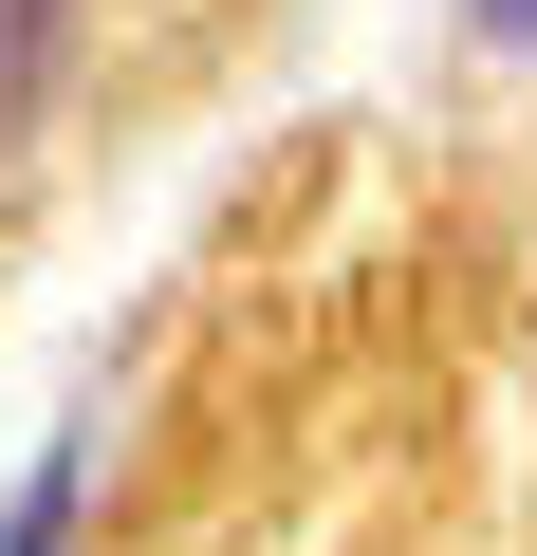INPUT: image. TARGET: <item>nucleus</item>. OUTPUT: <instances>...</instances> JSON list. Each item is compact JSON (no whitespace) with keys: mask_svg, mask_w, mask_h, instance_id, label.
<instances>
[{"mask_svg":"<svg viewBox=\"0 0 537 556\" xmlns=\"http://www.w3.org/2000/svg\"><path fill=\"white\" fill-rule=\"evenodd\" d=\"M75 519H93V445L56 427V445L20 464V501H0V556H75Z\"/></svg>","mask_w":537,"mask_h":556,"instance_id":"f257e3e1","label":"nucleus"},{"mask_svg":"<svg viewBox=\"0 0 537 556\" xmlns=\"http://www.w3.org/2000/svg\"><path fill=\"white\" fill-rule=\"evenodd\" d=\"M56 38H75V0H0V149L38 130V93H56Z\"/></svg>","mask_w":537,"mask_h":556,"instance_id":"f03ea898","label":"nucleus"},{"mask_svg":"<svg viewBox=\"0 0 537 556\" xmlns=\"http://www.w3.org/2000/svg\"><path fill=\"white\" fill-rule=\"evenodd\" d=\"M463 20H482V38H519V56H537V0H463Z\"/></svg>","mask_w":537,"mask_h":556,"instance_id":"7ed1b4c3","label":"nucleus"}]
</instances>
